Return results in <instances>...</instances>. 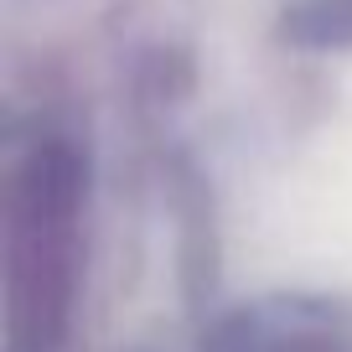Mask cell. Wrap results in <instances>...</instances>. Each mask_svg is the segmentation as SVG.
Listing matches in <instances>:
<instances>
[{
    "mask_svg": "<svg viewBox=\"0 0 352 352\" xmlns=\"http://www.w3.org/2000/svg\"><path fill=\"white\" fill-rule=\"evenodd\" d=\"M212 352H352V337L337 311L296 306V311H264V316L228 321Z\"/></svg>",
    "mask_w": 352,
    "mask_h": 352,
    "instance_id": "7a4b0ae2",
    "label": "cell"
},
{
    "mask_svg": "<svg viewBox=\"0 0 352 352\" xmlns=\"http://www.w3.org/2000/svg\"><path fill=\"white\" fill-rule=\"evenodd\" d=\"M290 36L306 47H352V0H306V6H296Z\"/></svg>",
    "mask_w": 352,
    "mask_h": 352,
    "instance_id": "3957f363",
    "label": "cell"
},
{
    "mask_svg": "<svg viewBox=\"0 0 352 352\" xmlns=\"http://www.w3.org/2000/svg\"><path fill=\"white\" fill-rule=\"evenodd\" d=\"M88 166L73 140L42 135L11 171V228H6V296L16 352H52L73 327L78 264H83Z\"/></svg>",
    "mask_w": 352,
    "mask_h": 352,
    "instance_id": "6da1fadb",
    "label": "cell"
}]
</instances>
